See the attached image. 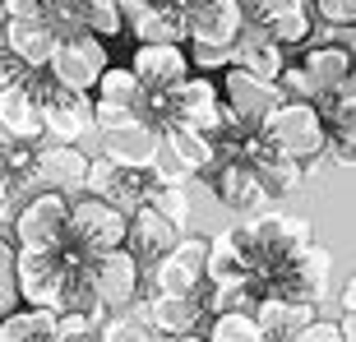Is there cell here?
I'll return each mask as SVG.
<instances>
[{"instance_id": "1", "label": "cell", "mask_w": 356, "mask_h": 342, "mask_svg": "<svg viewBox=\"0 0 356 342\" xmlns=\"http://www.w3.org/2000/svg\"><path fill=\"white\" fill-rule=\"evenodd\" d=\"M264 139L273 148H282V153H291L296 162H305L310 171L329 158V125H324L319 102H291V97H282L264 120Z\"/></svg>"}, {"instance_id": "2", "label": "cell", "mask_w": 356, "mask_h": 342, "mask_svg": "<svg viewBox=\"0 0 356 342\" xmlns=\"http://www.w3.org/2000/svg\"><path fill=\"white\" fill-rule=\"evenodd\" d=\"M38 97H42V111H47V134L51 139L79 144L83 134L97 130V92L70 88L51 70H38Z\"/></svg>"}, {"instance_id": "3", "label": "cell", "mask_w": 356, "mask_h": 342, "mask_svg": "<svg viewBox=\"0 0 356 342\" xmlns=\"http://www.w3.org/2000/svg\"><path fill=\"white\" fill-rule=\"evenodd\" d=\"M70 245L83 250L88 259H102V254L130 245V213L111 204L102 195H83L74 199V218H70Z\"/></svg>"}, {"instance_id": "4", "label": "cell", "mask_w": 356, "mask_h": 342, "mask_svg": "<svg viewBox=\"0 0 356 342\" xmlns=\"http://www.w3.org/2000/svg\"><path fill=\"white\" fill-rule=\"evenodd\" d=\"M70 218H74V199L60 190H42V195L24 199L10 231L24 250H60L70 245Z\"/></svg>"}, {"instance_id": "5", "label": "cell", "mask_w": 356, "mask_h": 342, "mask_svg": "<svg viewBox=\"0 0 356 342\" xmlns=\"http://www.w3.org/2000/svg\"><path fill=\"white\" fill-rule=\"evenodd\" d=\"M74 263H79V250H74V245H60V250H24V245H19L14 268H19V291H24V301L60 310V296H65V287H70Z\"/></svg>"}, {"instance_id": "6", "label": "cell", "mask_w": 356, "mask_h": 342, "mask_svg": "<svg viewBox=\"0 0 356 342\" xmlns=\"http://www.w3.org/2000/svg\"><path fill=\"white\" fill-rule=\"evenodd\" d=\"M88 171H92V158L79 144H60V139H51V144L38 148L33 167L19 171V181H24V195H42V190L74 195V190H88Z\"/></svg>"}, {"instance_id": "7", "label": "cell", "mask_w": 356, "mask_h": 342, "mask_svg": "<svg viewBox=\"0 0 356 342\" xmlns=\"http://www.w3.org/2000/svg\"><path fill=\"white\" fill-rule=\"evenodd\" d=\"M199 181H204V190L232 213H259L268 199H273L264 190V181H259V171H254L250 158H218Z\"/></svg>"}, {"instance_id": "8", "label": "cell", "mask_w": 356, "mask_h": 342, "mask_svg": "<svg viewBox=\"0 0 356 342\" xmlns=\"http://www.w3.org/2000/svg\"><path fill=\"white\" fill-rule=\"evenodd\" d=\"M153 185H158L153 167H120V162L106 158V153H97V158H92L88 195L111 199V204H120L125 213H139V209H144L148 199H153Z\"/></svg>"}, {"instance_id": "9", "label": "cell", "mask_w": 356, "mask_h": 342, "mask_svg": "<svg viewBox=\"0 0 356 342\" xmlns=\"http://www.w3.org/2000/svg\"><path fill=\"white\" fill-rule=\"evenodd\" d=\"M111 70V56H106V38H97V33H74V38H65L60 47H56V60H51V74L60 83H70V88H83V92H97V83H102V74Z\"/></svg>"}, {"instance_id": "10", "label": "cell", "mask_w": 356, "mask_h": 342, "mask_svg": "<svg viewBox=\"0 0 356 342\" xmlns=\"http://www.w3.org/2000/svg\"><path fill=\"white\" fill-rule=\"evenodd\" d=\"M209 250L213 241L181 236L176 250H167L153 263V291H199L209 282Z\"/></svg>"}, {"instance_id": "11", "label": "cell", "mask_w": 356, "mask_h": 342, "mask_svg": "<svg viewBox=\"0 0 356 342\" xmlns=\"http://www.w3.org/2000/svg\"><path fill=\"white\" fill-rule=\"evenodd\" d=\"M144 268L148 263L130 250V245H120V250L102 254V259H92V277H97V296H102L106 310H130V301L139 296L144 287Z\"/></svg>"}, {"instance_id": "12", "label": "cell", "mask_w": 356, "mask_h": 342, "mask_svg": "<svg viewBox=\"0 0 356 342\" xmlns=\"http://www.w3.org/2000/svg\"><path fill=\"white\" fill-rule=\"evenodd\" d=\"M222 97L236 106V116L245 120V125L264 130L268 111L282 102V88H277L273 79H259V74H250V70L232 65V70H222Z\"/></svg>"}, {"instance_id": "13", "label": "cell", "mask_w": 356, "mask_h": 342, "mask_svg": "<svg viewBox=\"0 0 356 342\" xmlns=\"http://www.w3.org/2000/svg\"><path fill=\"white\" fill-rule=\"evenodd\" d=\"M0 130L10 139H24V144L47 139V111H42V97H38V74L28 83H14V88L0 92Z\"/></svg>"}, {"instance_id": "14", "label": "cell", "mask_w": 356, "mask_h": 342, "mask_svg": "<svg viewBox=\"0 0 356 342\" xmlns=\"http://www.w3.org/2000/svg\"><path fill=\"white\" fill-rule=\"evenodd\" d=\"M250 14L245 0H190V42H241Z\"/></svg>"}, {"instance_id": "15", "label": "cell", "mask_w": 356, "mask_h": 342, "mask_svg": "<svg viewBox=\"0 0 356 342\" xmlns=\"http://www.w3.org/2000/svg\"><path fill=\"white\" fill-rule=\"evenodd\" d=\"M130 65L139 70L144 88H176L181 79H190V51L181 42H134Z\"/></svg>"}, {"instance_id": "16", "label": "cell", "mask_w": 356, "mask_h": 342, "mask_svg": "<svg viewBox=\"0 0 356 342\" xmlns=\"http://www.w3.org/2000/svg\"><path fill=\"white\" fill-rule=\"evenodd\" d=\"M181 236H185V227H176L158 204H144L139 213H130V250L139 254L148 268H153L167 250H176Z\"/></svg>"}, {"instance_id": "17", "label": "cell", "mask_w": 356, "mask_h": 342, "mask_svg": "<svg viewBox=\"0 0 356 342\" xmlns=\"http://www.w3.org/2000/svg\"><path fill=\"white\" fill-rule=\"evenodd\" d=\"M60 42L65 38H60L56 24H42V19H5V51H14L33 70H51Z\"/></svg>"}, {"instance_id": "18", "label": "cell", "mask_w": 356, "mask_h": 342, "mask_svg": "<svg viewBox=\"0 0 356 342\" xmlns=\"http://www.w3.org/2000/svg\"><path fill=\"white\" fill-rule=\"evenodd\" d=\"M254 19L273 33L282 47H305L310 33H315V0H264V5H254Z\"/></svg>"}, {"instance_id": "19", "label": "cell", "mask_w": 356, "mask_h": 342, "mask_svg": "<svg viewBox=\"0 0 356 342\" xmlns=\"http://www.w3.org/2000/svg\"><path fill=\"white\" fill-rule=\"evenodd\" d=\"M236 65L259 74V79H273V83L282 79V70H287V47H282L254 14H250V24H245V33H241V42H236Z\"/></svg>"}, {"instance_id": "20", "label": "cell", "mask_w": 356, "mask_h": 342, "mask_svg": "<svg viewBox=\"0 0 356 342\" xmlns=\"http://www.w3.org/2000/svg\"><path fill=\"white\" fill-rule=\"evenodd\" d=\"M329 250L324 245H305L296 259H291V268H287V277H282V287L273 291V296H287V301H310L315 305L319 296H324V287H329Z\"/></svg>"}, {"instance_id": "21", "label": "cell", "mask_w": 356, "mask_h": 342, "mask_svg": "<svg viewBox=\"0 0 356 342\" xmlns=\"http://www.w3.org/2000/svg\"><path fill=\"white\" fill-rule=\"evenodd\" d=\"M148 315L162 333H195L204 319H209V305H204V287L199 291H153L148 301Z\"/></svg>"}, {"instance_id": "22", "label": "cell", "mask_w": 356, "mask_h": 342, "mask_svg": "<svg viewBox=\"0 0 356 342\" xmlns=\"http://www.w3.org/2000/svg\"><path fill=\"white\" fill-rule=\"evenodd\" d=\"M158 148H162V130L148 120H134L125 130H102V153L116 158L120 167H153Z\"/></svg>"}, {"instance_id": "23", "label": "cell", "mask_w": 356, "mask_h": 342, "mask_svg": "<svg viewBox=\"0 0 356 342\" xmlns=\"http://www.w3.org/2000/svg\"><path fill=\"white\" fill-rule=\"evenodd\" d=\"M319 111H324V125H329V162L356 167V106L343 102L338 92H324Z\"/></svg>"}, {"instance_id": "24", "label": "cell", "mask_w": 356, "mask_h": 342, "mask_svg": "<svg viewBox=\"0 0 356 342\" xmlns=\"http://www.w3.org/2000/svg\"><path fill=\"white\" fill-rule=\"evenodd\" d=\"M254 319L264 324V333L268 338H277V342H291L301 329H310L315 324V305L310 301H287V296H264V301L254 305Z\"/></svg>"}, {"instance_id": "25", "label": "cell", "mask_w": 356, "mask_h": 342, "mask_svg": "<svg viewBox=\"0 0 356 342\" xmlns=\"http://www.w3.org/2000/svg\"><path fill=\"white\" fill-rule=\"evenodd\" d=\"M0 342H70V338H65V324H60V310L28 305V310L5 315V338Z\"/></svg>"}, {"instance_id": "26", "label": "cell", "mask_w": 356, "mask_h": 342, "mask_svg": "<svg viewBox=\"0 0 356 342\" xmlns=\"http://www.w3.org/2000/svg\"><path fill=\"white\" fill-rule=\"evenodd\" d=\"M162 144L172 148L176 158L195 171V176H204V171L218 162V144H213V134L195 130V125H167V130H162Z\"/></svg>"}, {"instance_id": "27", "label": "cell", "mask_w": 356, "mask_h": 342, "mask_svg": "<svg viewBox=\"0 0 356 342\" xmlns=\"http://www.w3.org/2000/svg\"><path fill=\"white\" fill-rule=\"evenodd\" d=\"M305 65L315 70V79L324 83V92H333L347 74H352L356 51L347 47V42H310V47H305Z\"/></svg>"}, {"instance_id": "28", "label": "cell", "mask_w": 356, "mask_h": 342, "mask_svg": "<svg viewBox=\"0 0 356 342\" xmlns=\"http://www.w3.org/2000/svg\"><path fill=\"white\" fill-rule=\"evenodd\" d=\"M5 19H42V24L60 28V38L83 33V24L70 10V0H5Z\"/></svg>"}, {"instance_id": "29", "label": "cell", "mask_w": 356, "mask_h": 342, "mask_svg": "<svg viewBox=\"0 0 356 342\" xmlns=\"http://www.w3.org/2000/svg\"><path fill=\"white\" fill-rule=\"evenodd\" d=\"M70 10L88 33L97 38H116V33H130L125 24V0H70Z\"/></svg>"}, {"instance_id": "30", "label": "cell", "mask_w": 356, "mask_h": 342, "mask_svg": "<svg viewBox=\"0 0 356 342\" xmlns=\"http://www.w3.org/2000/svg\"><path fill=\"white\" fill-rule=\"evenodd\" d=\"M144 79H139V70L134 65H111L102 74V83H97V102H111V106H144ZM144 116V111H139Z\"/></svg>"}, {"instance_id": "31", "label": "cell", "mask_w": 356, "mask_h": 342, "mask_svg": "<svg viewBox=\"0 0 356 342\" xmlns=\"http://www.w3.org/2000/svg\"><path fill=\"white\" fill-rule=\"evenodd\" d=\"M209 338L213 342H264V324L254 319V310H222L209 319Z\"/></svg>"}, {"instance_id": "32", "label": "cell", "mask_w": 356, "mask_h": 342, "mask_svg": "<svg viewBox=\"0 0 356 342\" xmlns=\"http://www.w3.org/2000/svg\"><path fill=\"white\" fill-rule=\"evenodd\" d=\"M102 333H106V338H116V342H162V338H167V333L153 324V315H134V310H120Z\"/></svg>"}, {"instance_id": "33", "label": "cell", "mask_w": 356, "mask_h": 342, "mask_svg": "<svg viewBox=\"0 0 356 342\" xmlns=\"http://www.w3.org/2000/svg\"><path fill=\"white\" fill-rule=\"evenodd\" d=\"M277 88H282V97H291V102H319V97H324V83L315 79V70L305 65V60H296V65L287 60Z\"/></svg>"}, {"instance_id": "34", "label": "cell", "mask_w": 356, "mask_h": 342, "mask_svg": "<svg viewBox=\"0 0 356 342\" xmlns=\"http://www.w3.org/2000/svg\"><path fill=\"white\" fill-rule=\"evenodd\" d=\"M148 204H158V209L167 213L176 227H190V190H185V185H162V181H158Z\"/></svg>"}, {"instance_id": "35", "label": "cell", "mask_w": 356, "mask_h": 342, "mask_svg": "<svg viewBox=\"0 0 356 342\" xmlns=\"http://www.w3.org/2000/svg\"><path fill=\"white\" fill-rule=\"evenodd\" d=\"M190 60L199 70H232L236 65V42H190Z\"/></svg>"}, {"instance_id": "36", "label": "cell", "mask_w": 356, "mask_h": 342, "mask_svg": "<svg viewBox=\"0 0 356 342\" xmlns=\"http://www.w3.org/2000/svg\"><path fill=\"white\" fill-rule=\"evenodd\" d=\"M102 315H106V305H92V310H65V315H60L65 338H88V333H102Z\"/></svg>"}, {"instance_id": "37", "label": "cell", "mask_w": 356, "mask_h": 342, "mask_svg": "<svg viewBox=\"0 0 356 342\" xmlns=\"http://www.w3.org/2000/svg\"><path fill=\"white\" fill-rule=\"evenodd\" d=\"M315 10L329 28H356V0H315Z\"/></svg>"}, {"instance_id": "38", "label": "cell", "mask_w": 356, "mask_h": 342, "mask_svg": "<svg viewBox=\"0 0 356 342\" xmlns=\"http://www.w3.org/2000/svg\"><path fill=\"white\" fill-rule=\"evenodd\" d=\"M134 120H144L134 106H111V102H97V134L102 130H125Z\"/></svg>"}, {"instance_id": "39", "label": "cell", "mask_w": 356, "mask_h": 342, "mask_svg": "<svg viewBox=\"0 0 356 342\" xmlns=\"http://www.w3.org/2000/svg\"><path fill=\"white\" fill-rule=\"evenodd\" d=\"M291 342H347L343 338V324H329V319H315L310 329H301Z\"/></svg>"}, {"instance_id": "40", "label": "cell", "mask_w": 356, "mask_h": 342, "mask_svg": "<svg viewBox=\"0 0 356 342\" xmlns=\"http://www.w3.org/2000/svg\"><path fill=\"white\" fill-rule=\"evenodd\" d=\"M333 92H338L343 102H352V106H356V65H352V74H347V79L338 83V88H333Z\"/></svg>"}, {"instance_id": "41", "label": "cell", "mask_w": 356, "mask_h": 342, "mask_svg": "<svg viewBox=\"0 0 356 342\" xmlns=\"http://www.w3.org/2000/svg\"><path fill=\"white\" fill-rule=\"evenodd\" d=\"M338 324H343V338L356 342V310H343V319H338Z\"/></svg>"}, {"instance_id": "42", "label": "cell", "mask_w": 356, "mask_h": 342, "mask_svg": "<svg viewBox=\"0 0 356 342\" xmlns=\"http://www.w3.org/2000/svg\"><path fill=\"white\" fill-rule=\"evenodd\" d=\"M343 310H356V273H352V282L343 287Z\"/></svg>"}, {"instance_id": "43", "label": "cell", "mask_w": 356, "mask_h": 342, "mask_svg": "<svg viewBox=\"0 0 356 342\" xmlns=\"http://www.w3.org/2000/svg\"><path fill=\"white\" fill-rule=\"evenodd\" d=\"M162 342H213V338H195V333H167Z\"/></svg>"}, {"instance_id": "44", "label": "cell", "mask_w": 356, "mask_h": 342, "mask_svg": "<svg viewBox=\"0 0 356 342\" xmlns=\"http://www.w3.org/2000/svg\"><path fill=\"white\" fill-rule=\"evenodd\" d=\"M92 342H116V338H106V333H97V338H92Z\"/></svg>"}, {"instance_id": "45", "label": "cell", "mask_w": 356, "mask_h": 342, "mask_svg": "<svg viewBox=\"0 0 356 342\" xmlns=\"http://www.w3.org/2000/svg\"><path fill=\"white\" fill-rule=\"evenodd\" d=\"M245 5H250V10H254V5H264V0H245Z\"/></svg>"}]
</instances>
